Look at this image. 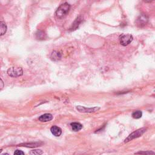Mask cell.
Segmentation results:
<instances>
[{
  "instance_id": "obj_4",
  "label": "cell",
  "mask_w": 155,
  "mask_h": 155,
  "mask_svg": "<svg viewBox=\"0 0 155 155\" xmlns=\"http://www.w3.org/2000/svg\"><path fill=\"white\" fill-rule=\"evenodd\" d=\"M148 19L149 18L147 16V15L143 14L140 15L136 21V25L139 27H143L148 23Z\"/></svg>"
},
{
  "instance_id": "obj_20",
  "label": "cell",
  "mask_w": 155,
  "mask_h": 155,
  "mask_svg": "<svg viewBox=\"0 0 155 155\" xmlns=\"http://www.w3.org/2000/svg\"><path fill=\"white\" fill-rule=\"evenodd\" d=\"M1 88H3V87H4V82H3V80H1Z\"/></svg>"
},
{
  "instance_id": "obj_7",
  "label": "cell",
  "mask_w": 155,
  "mask_h": 155,
  "mask_svg": "<svg viewBox=\"0 0 155 155\" xmlns=\"http://www.w3.org/2000/svg\"><path fill=\"white\" fill-rule=\"evenodd\" d=\"M53 117L51 114L50 113H46L41 115L40 118H39V121L42 122H49L53 119Z\"/></svg>"
},
{
  "instance_id": "obj_14",
  "label": "cell",
  "mask_w": 155,
  "mask_h": 155,
  "mask_svg": "<svg viewBox=\"0 0 155 155\" xmlns=\"http://www.w3.org/2000/svg\"><path fill=\"white\" fill-rule=\"evenodd\" d=\"M18 146H24L26 147H30V148H35L38 146H40V144L39 143H25V144H19Z\"/></svg>"
},
{
  "instance_id": "obj_9",
  "label": "cell",
  "mask_w": 155,
  "mask_h": 155,
  "mask_svg": "<svg viewBox=\"0 0 155 155\" xmlns=\"http://www.w3.org/2000/svg\"><path fill=\"white\" fill-rule=\"evenodd\" d=\"M70 126L72 127L73 131L76 132L80 131L82 128V124L79 123V122H72V123H71Z\"/></svg>"
},
{
  "instance_id": "obj_8",
  "label": "cell",
  "mask_w": 155,
  "mask_h": 155,
  "mask_svg": "<svg viewBox=\"0 0 155 155\" xmlns=\"http://www.w3.org/2000/svg\"><path fill=\"white\" fill-rule=\"evenodd\" d=\"M50 131L51 133H52V134H53L55 136H56V137L60 136L62 133L61 128L56 126H53L51 127L50 128Z\"/></svg>"
},
{
  "instance_id": "obj_5",
  "label": "cell",
  "mask_w": 155,
  "mask_h": 155,
  "mask_svg": "<svg viewBox=\"0 0 155 155\" xmlns=\"http://www.w3.org/2000/svg\"><path fill=\"white\" fill-rule=\"evenodd\" d=\"M133 40V37L130 34L122 35L119 38V41L121 44L123 46H128L130 44Z\"/></svg>"
},
{
  "instance_id": "obj_18",
  "label": "cell",
  "mask_w": 155,
  "mask_h": 155,
  "mask_svg": "<svg viewBox=\"0 0 155 155\" xmlns=\"http://www.w3.org/2000/svg\"><path fill=\"white\" fill-rule=\"evenodd\" d=\"M14 154H16V155H21V154H24V153L23 152H22L21 150H16L15 152H14Z\"/></svg>"
},
{
  "instance_id": "obj_17",
  "label": "cell",
  "mask_w": 155,
  "mask_h": 155,
  "mask_svg": "<svg viewBox=\"0 0 155 155\" xmlns=\"http://www.w3.org/2000/svg\"><path fill=\"white\" fill-rule=\"evenodd\" d=\"M136 154H154L155 153L153 152H139L136 153Z\"/></svg>"
},
{
  "instance_id": "obj_10",
  "label": "cell",
  "mask_w": 155,
  "mask_h": 155,
  "mask_svg": "<svg viewBox=\"0 0 155 155\" xmlns=\"http://www.w3.org/2000/svg\"><path fill=\"white\" fill-rule=\"evenodd\" d=\"M82 21V18L81 16H78V17L76 19H75V21H74V23L72 24V27H70V30H74L75 29H77V27H78L79 26V25L80 24V23H81Z\"/></svg>"
},
{
  "instance_id": "obj_12",
  "label": "cell",
  "mask_w": 155,
  "mask_h": 155,
  "mask_svg": "<svg viewBox=\"0 0 155 155\" xmlns=\"http://www.w3.org/2000/svg\"><path fill=\"white\" fill-rule=\"evenodd\" d=\"M46 35L43 31L38 30L36 33V38L37 40H43L45 38H46Z\"/></svg>"
},
{
  "instance_id": "obj_13",
  "label": "cell",
  "mask_w": 155,
  "mask_h": 155,
  "mask_svg": "<svg viewBox=\"0 0 155 155\" xmlns=\"http://www.w3.org/2000/svg\"><path fill=\"white\" fill-rule=\"evenodd\" d=\"M6 31H7V25L3 21H1L0 23V32H1V36L4 35Z\"/></svg>"
},
{
  "instance_id": "obj_6",
  "label": "cell",
  "mask_w": 155,
  "mask_h": 155,
  "mask_svg": "<svg viewBox=\"0 0 155 155\" xmlns=\"http://www.w3.org/2000/svg\"><path fill=\"white\" fill-rule=\"evenodd\" d=\"M76 109L78 110L81 113H94L97 111H98L100 109L99 107H92V108H87L84 106H76Z\"/></svg>"
},
{
  "instance_id": "obj_2",
  "label": "cell",
  "mask_w": 155,
  "mask_h": 155,
  "mask_svg": "<svg viewBox=\"0 0 155 155\" xmlns=\"http://www.w3.org/2000/svg\"><path fill=\"white\" fill-rule=\"evenodd\" d=\"M146 130H147V128H141L138 129V130H137L133 132L125 139L124 143H128V142L130 141L135 138H138L141 136L146 132Z\"/></svg>"
},
{
  "instance_id": "obj_19",
  "label": "cell",
  "mask_w": 155,
  "mask_h": 155,
  "mask_svg": "<svg viewBox=\"0 0 155 155\" xmlns=\"http://www.w3.org/2000/svg\"><path fill=\"white\" fill-rule=\"evenodd\" d=\"M143 1H144V2H145V3H149L152 2V1H153V0H143Z\"/></svg>"
},
{
  "instance_id": "obj_3",
  "label": "cell",
  "mask_w": 155,
  "mask_h": 155,
  "mask_svg": "<svg viewBox=\"0 0 155 155\" xmlns=\"http://www.w3.org/2000/svg\"><path fill=\"white\" fill-rule=\"evenodd\" d=\"M7 73L10 77L16 78L23 75V70L21 67H12L8 70Z\"/></svg>"
},
{
  "instance_id": "obj_1",
  "label": "cell",
  "mask_w": 155,
  "mask_h": 155,
  "mask_svg": "<svg viewBox=\"0 0 155 155\" xmlns=\"http://www.w3.org/2000/svg\"><path fill=\"white\" fill-rule=\"evenodd\" d=\"M71 8V5L68 3L61 4L55 12V16L58 19H61L65 17L69 12Z\"/></svg>"
},
{
  "instance_id": "obj_11",
  "label": "cell",
  "mask_w": 155,
  "mask_h": 155,
  "mask_svg": "<svg viewBox=\"0 0 155 155\" xmlns=\"http://www.w3.org/2000/svg\"><path fill=\"white\" fill-rule=\"evenodd\" d=\"M50 58L53 61H58V60H61V54L60 52H58V51H53V52L51 53Z\"/></svg>"
},
{
  "instance_id": "obj_15",
  "label": "cell",
  "mask_w": 155,
  "mask_h": 155,
  "mask_svg": "<svg viewBox=\"0 0 155 155\" xmlns=\"http://www.w3.org/2000/svg\"><path fill=\"white\" fill-rule=\"evenodd\" d=\"M142 116H143V112L140 110L134 111L132 113V117L134 119H139L142 117Z\"/></svg>"
},
{
  "instance_id": "obj_16",
  "label": "cell",
  "mask_w": 155,
  "mask_h": 155,
  "mask_svg": "<svg viewBox=\"0 0 155 155\" xmlns=\"http://www.w3.org/2000/svg\"><path fill=\"white\" fill-rule=\"evenodd\" d=\"M43 153V151L41 150H32L31 152H29L30 154H34V155H40V154H42Z\"/></svg>"
}]
</instances>
